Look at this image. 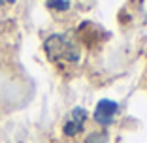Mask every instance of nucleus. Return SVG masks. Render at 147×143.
Masks as SVG:
<instances>
[{
    "instance_id": "1",
    "label": "nucleus",
    "mask_w": 147,
    "mask_h": 143,
    "mask_svg": "<svg viewBox=\"0 0 147 143\" xmlns=\"http://www.w3.org/2000/svg\"><path fill=\"white\" fill-rule=\"evenodd\" d=\"M45 53L51 60H66V62L79 60V47L62 34H53L45 40Z\"/></svg>"
},
{
    "instance_id": "2",
    "label": "nucleus",
    "mask_w": 147,
    "mask_h": 143,
    "mask_svg": "<svg viewBox=\"0 0 147 143\" xmlns=\"http://www.w3.org/2000/svg\"><path fill=\"white\" fill-rule=\"evenodd\" d=\"M119 113V104L109 98L100 100L94 107V121L100 126H111L115 122V115Z\"/></svg>"
},
{
    "instance_id": "3",
    "label": "nucleus",
    "mask_w": 147,
    "mask_h": 143,
    "mask_svg": "<svg viewBox=\"0 0 147 143\" xmlns=\"http://www.w3.org/2000/svg\"><path fill=\"white\" fill-rule=\"evenodd\" d=\"M85 121H87V111L83 107H74L72 113H70V119L64 122L62 126V134L66 138H74L83 132V126H85Z\"/></svg>"
},
{
    "instance_id": "4",
    "label": "nucleus",
    "mask_w": 147,
    "mask_h": 143,
    "mask_svg": "<svg viewBox=\"0 0 147 143\" xmlns=\"http://www.w3.org/2000/svg\"><path fill=\"white\" fill-rule=\"evenodd\" d=\"M47 6L57 11H68L72 8V2L70 0H47Z\"/></svg>"
},
{
    "instance_id": "5",
    "label": "nucleus",
    "mask_w": 147,
    "mask_h": 143,
    "mask_svg": "<svg viewBox=\"0 0 147 143\" xmlns=\"http://www.w3.org/2000/svg\"><path fill=\"white\" fill-rule=\"evenodd\" d=\"M85 143H108V134L106 132H92L87 136Z\"/></svg>"
},
{
    "instance_id": "6",
    "label": "nucleus",
    "mask_w": 147,
    "mask_h": 143,
    "mask_svg": "<svg viewBox=\"0 0 147 143\" xmlns=\"http://www.w3.org/2000/svg\"><path fill=\"white\" fill-rule=\"evenodd\" d=\"M0 4H15V0H0Z\"/></svg>"
},
{
    "instance_id": "7",
    "label": "nucleus",
    "mask_w": 147,
    "mask_h": 143,
    "mask_svg": "<svg viewBox=\"0 0 147 143\" xmlns=\"http://www.w3.org/2000/svg\"><path fill=\"white\" fill-rule=\"evenodd\" d=\"M145 25H147V17H145Z\"/></svg>"
}]
</instances>
